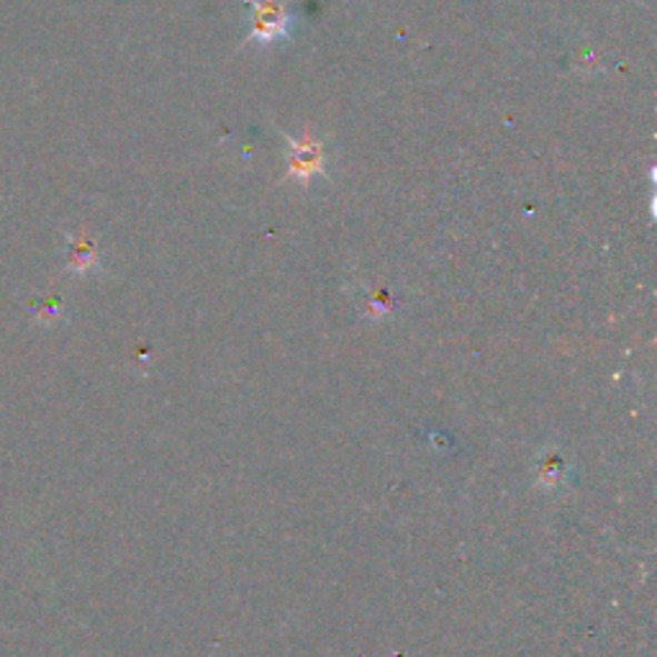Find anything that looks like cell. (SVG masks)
Returning <instances> with one entry per match:
<instances>
[{
    "instance_id": "1",
    "label": "cell",
    "mask_w": 657,
    "mask_h": 657,
    "mask_svg": "<svg viewBox=\"0 0 657 657\" xmlns=\"http://www.w3.org/2000/svg\"><path fill=\"white\" fill-rule=\"evenodd\" d=\"M252 6L257 8V34L268 41L286 34V21H282L278 8H272L268 3H252Z\"/></svg>"
}]
</instances>
